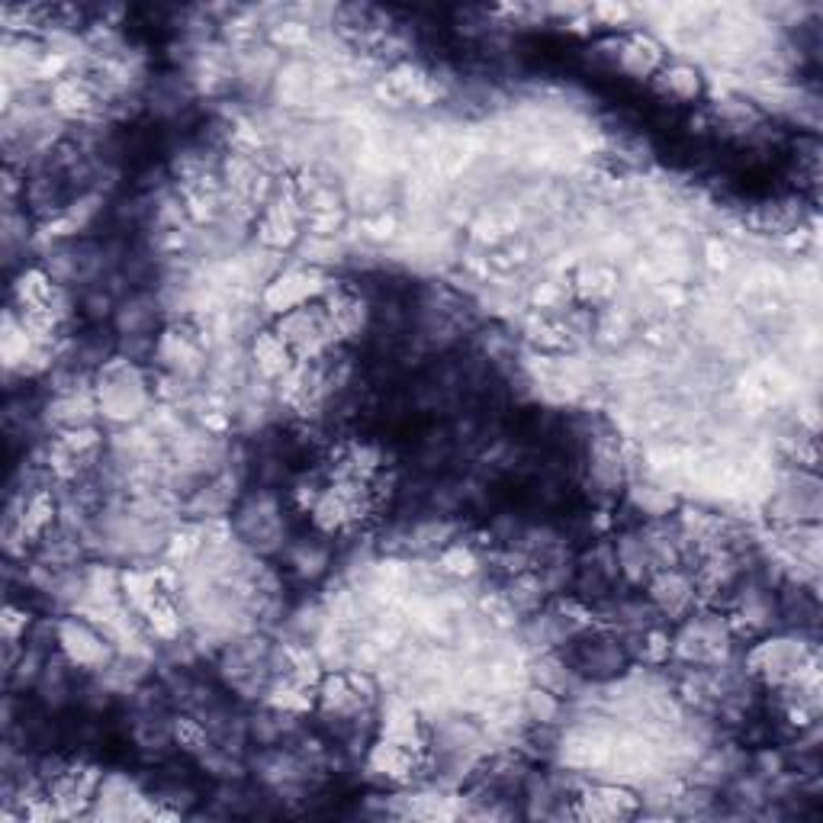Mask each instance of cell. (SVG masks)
<instances>
[{
    "label": "cell",
    "mask_w": 823,
    "mask_h": 823,
    "mask_svg": "<svg viewBox=\"0 0 823 823\" xmlns=\"http://www.w3.org/2000/svg\"><path fill=\"white\" fill-rule=\"evenodd\" d=\"M290 563L296 566V573H299L303 579H316V576H322L326 566H329V550L322 548V544H316V541H303L299 548L293 550Z\"/></svg>",
    "instance_id": "obj_9"
},
{
    "label": "cell",
    "mask_w": 823,
    "mask_h": 823,
    "mask_svg": "<svg viewBox=\"0 0 823 823\" xmlns=\"http://www.w3.org/2000/svg\"><path fill=\"white\" fill-rule=\"evenodd\" d=\"M97 405L113 422H129L145 412V384L129 357H110L97 377Z\"/></svg>",
    "instance_id": "obj_1"
},
{
    "label": "cell",
    "mask_w": 823,
    "mask_h": 823,
    "mask_svg": "<svg viewBox=\"0 0 823 823\" xmlns=\"http://www.w3.org/2000/svg\"><path fill=\"white\" fill-rule=\"evenodd\" d=\"M573 818H592V821H618L637 814V795L624 785H589L579 791Z\"/></svg>",
    "instance_id": "obj_2"
},
{
    "label": "cell",
    "mask_w": 823,
    "mask_h": 823,
    "mask_svg": "<svg viewBox=\"0 0 823 823\" xmlns=\"http://www.w3.org/2000/svg\"><path fill=\"white\" fill-rule=\"evenodd\" d=\"M174 737L184 750L190 753H207L210 750V733H207V724L193 720V717H177L174 720Z\"/></svg>",
    "instance_id": "obj_10"
},
{
    "label": "cell",
    "mask_w": 823,
    "mask_h": 823,
    "mask_svg": "<svg viewBox=\"0 0 823 823\" xmlns=\"http://www.w3.org/2000/svg\"><path fill=\"white\" fill-rule=\"evenodd\" d=\"M695 583L692 576H685L679 566L672 569H657L654 583H650V604L657 608L659 614H669L675 621H682V614L692 611L695 604Z\"/></svg>",
    "instance_id": "obj_3"
},
{
    "label": "cell",
    "mask_w": 823,
    "mask_h": 823,
    "mask_svg": "<svg viewBox=\"0 0 823 823\" xmlns=\"http://www.w3.org/2000/svg\"><path fill=\"white\" fill-rule=\"evenodd\" d=\"M657 74V91L659 94H666V97H672V101H695V97H702V91H705L702 71L692 68V64H685V61L669 64V68H659Z\"/></svg>",
    "instance_id": "obj_6"
},
{
    "label": "cell",
    "mask_w": 823,
    "mask_h": 823,
    "mask_svg": "<svg viewBox=\"0 0 823 823\" xmlns=\"http://www.w3.org/2000/svg\"><path fill=\"white\" fill-rule=\"evenodd\" d=\"M521 712H525V720L548 727V724H553V720L560 717L563 705H560V695H553L548 689L534 685V689H528V692L521 695Z\"/></svg>",
    "instance_id": "obj_8"
},
{
    "label": "cell",
    "mask_w": 823,
    "mask_h": 823,
    "mask_svg": "<svg viewBox=\"0 0 823 823\" xmlns=\"http://www.w3.org/2000/svg\"><path fill=\"white\" fill-rule=\"evenodd\" d=\"M662 46H659L654 36H631V39H621L618 43V58H614V64L621 68V71H627V74H634V78H650V74H657L659 68H662Z\"/></svg>",
    "instance_id": "obj_4"
},
{
    "label": "cell",
    "mask_w": 823,
    "mask_h": 823,
    "mask_svg": "<svg viewBox=\"0 0 823 823\" xmlns=\"http://www.w3.org/2000/svg\"><path fill=\"white\" fill-rule=\"evenodd\" d=\"M251 357H255V367L264 380H283L296 364L293 351L280 341L277 331H261L251 341Z\"/></svg>",
    "instance_id": "obj_5"
},
{
    "label": "cell",
    "mask_w": 823,
    "mask_h": 823,
    "mask_svg": "<svg viewBox=\"0 0 823 823\" xmlns=\"http://www.w3.org/2000/svg\"><path fill=\"white\" fill-rule=\"evenodd\" d=\"M435 566H438L440 576H450V579H473V576L480 573V556L473 553V548L447 544L444 550H438Z\"/></svg>",
    "instance_id": "obj_7"
}]
</instances>
